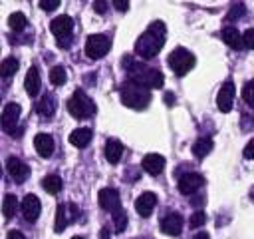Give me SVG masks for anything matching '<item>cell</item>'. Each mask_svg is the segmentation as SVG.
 <instances>
[{
    "mask_svg": "<svg viewBox=\"0 0 254 239\" xmlns=\"http://www.w3.org/2000/svg\"><path fill=\"white\" fill-rule=\"evenodd\" d=\"M165 36H167V28L161 20L153 22L135 42V52L137 56H141L143 60L155 58L159 54V50L165 46Z\"/></svg>",
    "mask_w": 254,
    "mask_h": 239,
    "instance_id": "cell-1",
    "label": "cell"
},
{
    "mask_svg": "<svg viewBox=\"0 0 254 239\" xmlns=\"http://www.w3.org/2000/svg\"><path fill=\"white\" fill-rule=\"evenodd\" d=\"M123 66L127 68L129 80L139 84V86H143V88H147V90L149 88H161L165 84V76L157 68H149L143 62H135L133 58H125Z\"/></svg>",
    "mask_w": 254,
    "mask_h": 239,
    "instance_id": "cell-2",
    "label": "cell"
},
{
    "mask_svg": "<svg viewBox=\"0 0 254 239\" xmlns=\"http://www.w3.org/2000/svg\"><path fill=\"white\" fill-rule=\"evenodd\" d=\"M119 94H121V102L127 108H133V110H145L149 106V102H151V92L147 88L131 82V80L121 84Z\"/></svg>",
    "mask_w": 254,
    "mask_h": 239,
    "instance_id": "cell-3",
    "label": "cell"
},
{
    "mask_svg": "<svg viewBox=\"0 0 254 239\" xmlns=\"http://www.w3.org/2000/svg\"><path fill=\"white\" fill-rule=\"evenodd\" d=\"M67 112L73 118H89L95 114V104L83 90H75L67 100Z\"/></svg>",
    "mask_w": 254,
    "mask_h": 239,
    "instance_id": "cell-4",
    "label": "cell"
},
{
    "mask_svg": "<svg viewBox=\"0 0 254 239\" xmlns=\"http://www.w3.org/2000/svg\"><path fill=\"white\" fill-rule=\"evenodd\" d=\"M167 62H169L171 70H173L177 76H185V74L194 66V56H192V52H189L187 48H177V50H173V52L169 54Z\"/></svg>",
    "mask_w": 254,
    "mask_h": 239,
    "instance_id": "cell-5",
    "label": "cell"
},
{
    "mask_svg": "<svg viewBox=\"0 0 254 239\" xmlns=\"http://www.w3.org/2000/svg\"><path fill=\"white\" fill-rule=\"evenodd\" d=\"M111 48V40L103 34H91L85 42V54L91 58V60H97V58H103Z\"/></svg>",
    "mask_w": 254,
    "mask_h": 239,
    "instance_id": "cell-6",
    "label": "cell"
},
{
    "mask_svg": "<svg viewBox=\"0 0 254 239\" xmlns=\"http://www.w3.org/2000/svg\"><path fill=\"white\" fill-rule=\"evenodd\" d=\"M79 217V209L77 205L73 203H60L58 205V211H56V223H54V229L58 233H62L71 221H75Z\"/></svg>",
    "mask_w": 254,
    "mask_h": 239,
    "instance_id": "cell-7",
    "label": "cell"
},
{
    "mask_svg": "<svg viewBox=\"0 0 254 239\" xmlns=\"http://www.w3.org/2000/svg\"><path fill=\"white\" fill-rule=\"evenodd\" d=\"M97 199H99V205H101L105 211H109V213H119V211H121V199H119L117 189H113V187H103V189H99Z\"/></svg>",
    "mask_w": 254,
    "mask_h": 239,
    "instance_id": "cell-8",
    "label": "cell"
},
{
    "mask_svg": "<svg viewBox=\"0 0 254 239\" xmlns=\"http://www.w3.org/2000/svg\"><path fill=\"white\" fill-rule=\"evenodd\" d=\"M20 112H22L20 104H16V102H10V104L4 106V110H2V129L6 133H14L16 131Z\"/></svg>",
    "mask_w": 254,
    "mask_h": 239,
    "instance_id": "cell-9",
    "label": "cell"
},
{
    "mask_svg": "<svg viewBox=\"0 0 254 239\" xmlns=\"http://www.w3.org/2000/svg\"><path fill=\"white\" fill-rule=\"evenodd\" d=\"M234 96H236V88H234V84L228 80V82H224L222 84V88L218 90V94H216V106H218V110L220 112H230L232 110V104H234Z\"/></svg>",
    "mask_w": 254,
    "mask_h": 239,
    "instance_id": "cell-10",
    "label": "cell"
},
{
    "mask_svg": "<svg viewBox=\"0 0 254 239\" xmlns=\"http://www.w3.org/2000/svg\"><path fill=\"white\" fill-rule=\"evenodd\" d=\"M6 171H8V175H10L16 183L26 181L28 175H30V167H28L22 159H18V157H14V155L6 159Z\"/></svg>",
    "mask_w": 254,
    "mask_h": 239,
    "instance_id": "cell-11",
    "label": "cell"
},
{
    "mask_svg": "<svg viewBox=\"0 0 254 239\" xmlns=\"http://www.w3.org/2000/svg\"><path fill=\"white\" fill-rule=\"evenodd\" d=\"M50 30H52V34H54L56 38H60V40H67V36H69L71 30H73V20H71L69 16L62 14V16H58V18L52 20Z\"/></svg>",
    "mask_w": 254,
    "mask_h": 239,
    "instance_id": "cell-12",
    "label": "cell"
},
{
    "mask_svg": "<svg viewBox=\"0 0 254 239\" xmlns=\"http://www.w3.org/2000/svg\"><path fill=\"white\" fill-rule=\"evenodd\" d=\"M204 183V177L200 173H185L179 179V191L183 195H192L194 191H198Z\"/></svg>",
    "mask_w": 254,
    "mask_h": 239,
    "instance_id": "cell-13",
    "label": "cell"
},
{
    "mask_svg": "<svg viewBox=\"0 0 254 239\" xmlns=\"http://www.w3.org/2000/svg\"><path fill=\"white\" fill-rule=\"evenodd\" d=\"M40 211H42L40 199H38L36 195L28 193V195H26V197L22 199V215H24V219H26L28 223H34V221L38 219Z\"/></svg>",
    "mask_w": 254,
    "mask_h": 239,
    "instance_id": "cell-14",
    "label": "cell"
},
{
    "mask_svg": "<svg viewBox=\"0 0 254 239\" xmlns=\"http://www.w3.org/2000/svg\"><path fill=\"white\" fill-rule=\"evenodd\" d=\"M157 205V195L153 191H145L141 193L137 199H135V211L141 215V217H149L151 211L155 209Z\"/></svg>",
    "mask_w": 254,
    "mask_h": 239,
    "instance_id": "cell-15",
    "label": "cell"
},
{
    "mask_svg": "<svg viewBox=\"0 0 254 239\" xmlns=\"http://www.w3.org/2000/svg\"><path fill=\"white\" fill-rule=\"evenodd\" d=\"M161 229L167 235H179L181 229H183V215L177 213V211L175 213H167L163 217V221H161Z\"/></svg>",
    "mask_w": 254,
    "mask_h": 239,
    "instance_id": "cell-16",
    "label": "cell"
},
{
    "mask_svg": "<svg viewBox=\"0 0 254 239\" xmlns=\"http://www.w3.org/2000/svg\"><path fill=\"white\" fill-rule=\"evenodd\" d=\"M54 137L52 135H48V133H36V137H34V147H36V151H38V155L40 157H50L52 153H54Z\"/></svg>",
    "mask_w": 254,
    "mask_h": 239,
    "instance_id": "cell-17",
    "label": "cell"
},
{
    "mask_svg": "<svg viewBox=\"0 0 254 239\" xmlns=\"http://www.w3.org/2000/svg\"><path fill=\"white\" fill-rule=\"evenodd\" d=\"M141 165H143V169L149 175H159L163 171V167H165V157L159 155V153H147L143 157V163Z\"/></svg>",
    "mask_w": 254,
    "mask_h": 239,
    "instance_id": "cell-18",
    "label": "cell"
},
{
    "mask_svg": "<svg viewBox=\"0 0 254 239\" xmlns=\"http://www.w3.org/2000/svg\"><path fill=\"white\" fill-rule=\"evenodd\" d=\"M220 36H222V40L226 42V46H230V48H234V50H240L242 46H244V38H242V34L234 28V26H224L222 30H220Z\"/></svg>",
    "mask_w": 254,
    "mask_h": 239,
    "instance_id": "cell-19",
    "label": "cell"
},
{
    "mask_svg": "<svg viewBox=\"0 0 254 239\" xmlns=\"http://www.w3.org/2000/svg\"><path fill=\"white\" fill-rule=\"evenodd\" d=\"M24 88H26V94L28 96H38V92H40V88H42V78H40V72H38V68H30L28 70V74H26V78H24Z\"/></svg>",
    "mask_w": 254,
    "mask_h": 239,
    "instance_id": "cell-20",
    "label": "cell"
},
{
    "mask_svg": "<svg viewBox=\"0 0 254 239\" xmlns=\"http://www.w3.org/2000/svg\"><path fill=\"white\" fill-rule=\"evenodd\" d=\"M103 151H105V159L109 163H119V159L123 155V143L119 139H107Z\"/></svg>",
    "mask_w": 254,
    "mask_h": 239,
    "instance_id": "cell-21",
    "label": "cell"
},
{
    "mask_svg": "<svg viewBox=\"0 0 254 239\" xmlns=\"http://www.w3.org/2000/svg\"><path fill=\"white\" fill-rule=\"evenodd\" d=\"M36 112L40 116H44V118H52L54 112H56V98H54V94H44L42 100L36 104Z\"/></svg>",
    "mask_w": 254,
    "mask_h": 239,
    "instance_id": "cell-22",
    "label": "cell"
},
{
    "mask_svg": "<svg viewBox=\"0 0 254 239\" xmlns=\"http://www.w3.org/2000/svg\"><path fill=\"white\" fill-rule=\"evenodd\" d=\"M91 141V129L89 127H77L69 133V143L75 147H85Z\"/></svg>",
    "mask_w": 254,
    "mask_h": 239,
    "instance_id": "cell-23",
    "label": "cell"
},
{
    "mask_svg": "<svg viewBox=\"0 0 254 239\" xmlns=\"http://www.w3.org/2000/svg\"><path fill=\"white\" fill-rule=\"evenodd\" d=\"M210 151H212V139H210V137H198V139L192 143V153H194L198 159L206 157Z\"/></svg>",
    "mask_w": 254,
    "mask_h": 239,
    "instance_id": "cell-24",
    "label": "cell"
},
{
    "mask_svg": "<svg viewBox=\"0 0 254 239\" xmlns=\"http://www.w3.org/2000/svg\"><path fill=\"white\" fill-rule=\"evenodd\" d=\"M42 187H44L48 193L56 195V193H60V191H62L64 183H62V177H60V175H48V177H44V179H42Z\"/></svg>",
    "mask_w": 254,
    "mask_h": 239,
    "instance_id": "cell-25",
    "label": "cell"
},
{
    "mask_svg": "<svg viewBox=\"0 0 254 239\" xmlns=\"http://www.w3.org/2000/svg\"><path fill=\"white\" fill-rule=\"evenodd\" d=\"M16 209H18V199H16V195H12V193L4 195V201H2V213H4V217H6V219H12V217L16 215Z\"/></svg>",
    "mask_w": 254,
    "mask_h": 239,
    "instance_id": "cell-26",
    "label": "cell"
},
{
    "mask_svg": "<svg viewBox=\"0 0 254 239\" xmlns=\"http://www.w3.org/2000/svg\"><path fill=\"white\" fill-rule=\"evenodd\" d=\"M18 60L16 58H4L2 60V64H0V74L4 76V78H10V76H14L16 72H18Z\"/></svg>",
    "mask_w": 254,
    "mask_h": 239,
    "instance_id": "cell-27",
    "label": "cell"
},
{
    "mask_svg": "<svg viewBox=\"0 0 254 239\" xmlns=\"http://www.w3.org/2000/svg\"><path fill=\"white\" fill-rule=\"evenodd\" d=\"M26 24H28V20H26V16H24L22 12H14V14H10V18H8V26H10L12 30H16V32H22V30L26 28Z\"/></svg>",
    "mask_w": 254,
    "mask_h": 239,
    "instance_id": "cell-28",
    "label": "cell"
},
{
    "mask_svg": "<svg viewBox=\"0 0 254 239\" xmlns=\"http://www.w3.org/2000/svg\"><path fill=\"white\" fill-rule=\"evenodd\" d=\"M67 80V74H65V68L64 66H54L52 72H50V82L54 86H64Z\"/></svg>",
    "mask_w": 254,
    "mask_h": 239,
    "instance_id": "cell-29",
    "label": "cell"
},
{
    "mask_svg": "<svg viewBox=\"0 0 254 239\" xmlns=\"http://www.w3.org/2000/svg\"><path fill=\"white\" fill-rule=\"evenodd\" d=\"M113 227H115V233L125 231V227H127V213L125 211H119L113 215Z\"/></svg>",
    "mask_w": 254,
    "mask_h": 239,
    "instance_id": "cell-30",
    "label": "cell"
},
{
    "mask_svg": "<svg viewBox=\"0 0 254 239\" xmlns=\"http://www.w3.org/2000/svg\"><path fill=\"white\" fill-rule=\"evenodd\" d=\"M242 98H244V102H246L250 108H254V80H250V82L244 84V88H242Z\"/></svg>",
    "mask_w": 254,
    "mask_h": 239,
    "instance_id": "cell-31",
    "label": "cell"
},
{
    "mask_svg": "<svg viewBox=\"0 0 254 239\" xmlns=\"http://www.w3.org/2000/svg\"><path fill=\"white\" fill-rule=\"evenodd\" d=\"M244 12H246V6H244V4H232V8L228 10L226 20H228V22H232V20H236V18L244 16Z\"/></svg>",
    "mask_w": 254,
    "mask_h": 239,
    "instance_id": "cell-32",
    "label": "cell"
},
{
    "mask_svg": "<svg viewBox=\"0 0 254 239\" xmlns=\"http://www.w3.org/2000/svg\"><path fill=\"white\" fill-rule=\"evenodd\" d=\"M204 221H206V215H204L202 211H196V213L190 215V219H189V227H190V229H198L200 225H204Z\"/></svg>",
    "mask_w": 254,
    "mask_h": 239,
    "instance_id": "cell-33",
    "label": "cell"
},
{
    "mask_svg": "<svg viewBox=\"0 0 254 239\" xmlns=\"http://www.w3.org/2000/svg\"><path fill=\"white\" fill-rule=\"evenodd\" d=\"M242 38H244V48L254 50V28H248V30L242 34Z\"/></svg>",
    "mask_w": 254,
    "mask_h": 239,
    "instance_id": "cell-34",
    "label": "cell"
},
{
    "mask_svg": "<svg viewBox=\"0 0 254 239\" xmlns=\"http://www.w3.org/2000/svg\"><path fill=\"white\" fill-rule=\"evenodd\" d=\"M60 6V0H40V8H44L46 12H52Z\"/></svg>",
    "mask_w": 254,
    "mask_h": 239,
    "instance_id": "cell-35",
    "label": "cell"
},
{
    "mask_svg": "<svg viewBox=\"0 0 254 239\" xmlns=\"http://www.w3.org/2000/svg\"><path fill=\"white\" fill-rule=\"evenodd\" d=\"M242 153H244L246 159H254V139H250V141L244 145V151H242Z\"/></svg>",
    "mask_w": 254,
    "mask_h": 239,
    "instance_id": "cell-36",
    "label": "cell"
},
{
    "mask_svg": "<svg viewBox=\"0 0 254 239\" xmlns=\"http://www.w3.org/2000/svg\"><path fill=\"white\" fill-rule=\"evenodd\" d=\"M113 6H115L119 12H127V10H129V2H127V0H113Z\"/></svg>",
    "mask_w": 254,
    "mask_h": 239,
    "instance_id": "cell-37",
    "label": "cell"
},
{
    "mask_svg": "<svg viewBox=\"0 0 254 239\" xmlns=\"http://www.w3.org/2000/svg\"><path fill=\"white\" fill-rule=\"evenodd\" d=\"M93 8H95V12H97V14H103V12L107 10V2L97 0V2H93Z\"/></svg>",
    "mask_w": 254,
    "mask_h": 239,
    "instance_id": "cell-38",
    "label": "cell"
},
{
    "mask_svg": "<svg viewBox=\"0 0 254 239\" xmlns=\"http://www.w3.org/2000/svg\"><path fill=\"white\" fill-rule=\"evenodd\" d=\"M6 239H26L20 231H16V229H12V231H8V235H6Z\"/></svg>",
    "mask_w": 254,
    "mask_h": 239,
    "instance_id": "cell-39",
    "label": "cell"
},
{
    "mask_svg": "<svg viewBox=\"0 0 254 239\" xmlns=\"http://www.w3.org/2000/svg\"><path fill=\"white\" fill-rule=\"evenodd\" d=\"M99 239H111V231H109V227L105 225V227H101V231H99Z\"/></svg>",
    "mask_w": 254,
    "mask_h": 239,
    "instance_id": "cell-40",
    "label": "cell"
},
{
    "mask_svg": "<svg viewBox=\"0 0 254 239\" xmlns=\"http://www.w3.org/2000/svg\"><path fill=\"white\" fill-rule=\"evenodd\" d=\"M165 104H167V106H173V104H175V96H173L171 92L165 94Z\"/></svg>",
    "mask_w": 254,
    "mask_h": 239,
    "instance_id": "cell-41",
    "label": "cell"
},
{
    "mask_svg": "<svg viewBox=\"0 0 254 239\" xmlns=\"http://www.w3.org/2000/svg\"><path fill=\"white\" fill-rule=\"evenodd\" d=\"M194 239H210V237H208V233H206V231H198V233L194 235Z\"/></svg>",
    "mask_w": 254,
    "mask_h": 239,
    "instance_id": "cell-42",
    "label": "cell"
},
{
    "mask_svg": "<svg viewBox=\"0 0 254 239\" xmlns=\"http://www.w3.org/2000/svg\"><path fill=\"white\" fill-rule=\"evenodd\" d=\"M250 197H252V201H254V187L250 189Z\"/></svg>",
    "mask_w": 254,
    "mask_h": 239,
    "instance_id": "cell-43",
    "label": "cell"
},
{
    "mask_svg": "<svg viewBox=\"0 0 254 239\" xmlns=\"http://www.w3.org/2000/svg\"><path fill=\"white\" fill-rule=\"evenodd\" d=\"M71 239H83V237H79V235H75V237H71Z\"/></svg>",
    "mask_w": 254,
    "mask_h": 239,
    "instance_id": "cell-44",
    "label": "cell"
}]
</instances>
